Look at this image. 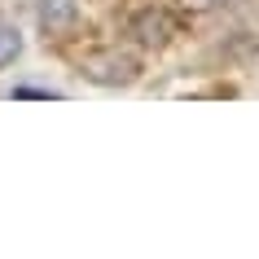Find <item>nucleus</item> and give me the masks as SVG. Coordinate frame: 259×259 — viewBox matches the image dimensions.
<instances>
[{"mask_svg": "<svg viewBox=\"0 0 259 259\" xmlns=\"http://www.w3.org/2000/svg\"><path fill=\"white\" fill-rule=\"evenodd\" d=\"M127 35H132L141 49H167V44L180 35V22L167 14V9L150 5V9H137V14H132V22H127Z\"/></svg>", "mask_w": 259, "mask_h": 259, "instance_id": "nucleus-2", "label": "nucleus"}, {"mask_svg": "<svg viewBox=\"0 0 259 259\" xmlns=\"http://www.w3.org/2000/svg\"><path fill=\"white\" fill-rule=\"evenodd\" d=\"M14 97H44V101H49V97H57V93H49V88H18Z\"/></svg>", "mask_w": 259, "mask_h": 259, "instance_id": "nucleus-6", "label": "nucleus"}, {"mask_svg": "<svg viewBox=\"0 0 259 259\" xmlns=\"http://www.w3.org/2000/svg\"><path fill=\"white\" fill-rule=\"evenodd\" d=\"M185 9H193V14H206V9H220L224 0H180Z\"/></svg>", "mask_w": 259, "mask_h": 259, "instance_id": "nucleus-5", "label": "nucleus"}, {"mask_svg": "<svg viewBox=\"0 0 259 259\" xmlns=\"http://www.w3.org/2000/svg\"><path fill=\"white\" fill-rule=\"evenodd\" d=\"M79 70L93 83H106V88H119V83H137L141 79V62L119 44H106V49H93V53L79 57Z\"/></svg>", "mask_w": 259, "mask_h": 259, "instance_id": "nucleus-1", "label": "nucleus"}, {"mask_svg": "<svg viewBox=\"0 0 259 259\" xmlns=\"http://www.w3.org/2000/svg\"><path fill=\"white\" fill-rule=\"evenodd\" d=\"M18 53H22V35H18V27H14V22H0V70L14 66Z\"/></svg>", "mask_w": 259, "mask_h": 259, "instance_id": "nucleus-4", "label": "nucleus"}, {"mask_svg": "<svg viewBox=\"0 0 259 259\" xmlns=\"http://www.w3.org/2000/svg\"><path fill=\"white\" fill-rule=\"evenodd\" d=\"M35 14H40L44 35L62 40V35H70V31L79 27V0H40Z\"/></svg>", "mask_w": 259, "mask_h": 259, "instance_id": "nucleus-3", "label": "nucleus"}]
</instances>
